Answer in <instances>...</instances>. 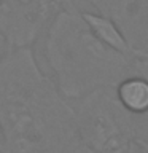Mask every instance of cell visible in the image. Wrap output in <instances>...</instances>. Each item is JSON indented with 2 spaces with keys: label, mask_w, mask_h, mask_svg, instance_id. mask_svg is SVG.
Listing matches in <instances>:
<instances>
[{
  "label": "cell",
  "mask_w": 148,
  "mask_h": 153,
  "mask_svg": "<svg viewBox=\"0 0 148 153\" xmlns=\"http://www.w3.org/2000/svg\"><path fill=\"white\" fill-rule=\"evenodd\" d=\"M0 134L5 153L59 152L78 139L72 104L29 46L0 59Z\"/></svg>",
  "instance_id": "cell-1"
},
{
  "label": "cell",
  "mask_w": 148,
  "mask_h": 153,
  "mask_svg": "<svg viewBox=\"0 0 148 153\" xmlns=\"http://www.w3.org/2000/svg\"><path fill=\"white\" fill-rule=\"evenodd\" d=\"M45 57L56 88L69 102L97 89L116 88L127 76H148V57L126 56L102 43L72 0L46 27Z\"/></svg>",
  "instance_id": "cell-2"
},
{
  "label": "cell",
  "mask_w": 148,
  "mask_h": 153,
  "mask_svg": "<svg viewBox=\"0 0 148 153\" xmlns=\"http://www.w3.org/2000/svg\"><path fill=\"white\" fill-rule=\"evenodd\" d=\"M70 104L80 140L95 153H126L134 137H143V118L124 110L115 88L97 89Z\"/></svg>",
  "instance_id": "cell-3"
},
{
  "label": "cell",
  "mask_w": 148,
  "mask_h": 153,
  "mask_svg": "<svg viewBox=\"0 0 148 153\" xmlns=\"http://www.w3.org/2000/svg\"><path fill=\"white\" fill-rule=\"evenodd\" d=\"M67 0H2L0 33L10 48H32Z\"/></svg>",
  "instance_id": "cell-4"
},
{
  "label": "cell",
  "mask_w": 148,
  "mask_h": 153,
  "mask_svg": "<svg viewBox=\"0 0 148 153\" xmlns=\"http://www.w3.org/2000/svg\"><path fill=\"white\" fill-rule=\"evenodd\" d=\"M110 18L121 29L129 43L148 53V0H84Z\"/></svg>",
  "instance_id": "cell-5"
},
{
  "label": "cell",
  "mask_w": 148,
  "mask_h": 153,
  "mask_svg": "<svg viewBox=\"0 0 148 153\" xmlns=\"http://www.w3.org/2000/svg\"><path fill=\"white\" fill-rule=\"evenodd\" d=\"M81 14H83V19L89 26L91 30H92L94 35L102 43L110 46L112 50L121 53V54H126V56L148 57V53L135 50V48L129 43V40L121 32V29H119L110 18L104 16V14H100V13H92V11H81Z\"/></svg>",
  "instance_id": "cell-6"
},
{
  "label": "cell",
  "mask_w": 148,
  "mask_h": 153,
  "mask_svg": "<svg viewBox=\"0 0 148 153\" xmlns=\"http://www.w3.org/2000/svg\"><path fill=\"white\" fill-rule=\"evenodd\" d=\"M115 94L119 104L134 117L143 118L148 115V76L132 75L116 85Z\"/></svg>",
  "instance_id": "cell-7"
},
{
  "label": "cell",
  "mask_w": 148,
  "mask_h": 153,
  "mask_svg": "<svg viewBox=\"0 0 148 153\" xmlns=\"http://www.w3.org/2000/svg\"><path fill=\"white\" fill-rule=\"evenodd\" d=\"M65 153H95V152L91 150L88 145H84V143L80 140V137H78L76 140H73L69 147H67Z\"/></svg>",
  "instance_id": "cell-8"
},
{
  "label": "cell",
  "mask_w": 148,
  "mask_h": 153,
  "mask_svg": "<svg viewBox=\"0 0 148 153\" xmlns=\"http://www.w3.org/2000/svg\"><path fill=\"white\" fill-rule=\"evenodd\" d=\"M11 50V48H10V45H8V42L5 40V37L2 35V33H0V59H2V57L7 54V53Z\"/></svg>",
  "instance_id": "cell-9"
},
{
  "label": "cell",
  "mask_w": 148,
  "mask_h": 153,
  "mask_svg": "<svg viewBox=\"0 0 148 153\" xmlns=\"http://www.w3.org/2000/svg\"><path fill=\"white\" fill-rule=\"evenodd\" d=\"M67 148H64V150H59V152H35V153H65Z\"/></svg>",
  "instance_id": "cell-10"
},
{
  "label": "cell",
  "mask_w": 148,
  "mask_h": 153,
  "mask_svg": "<svg viewBox=\"0 0 148 153\" xmlns=\"http://www.w3.org/2000/svg\"><path fill=\"white\" fill-rule=\"evenodd\" d=\"M0 152H5V148H3V139H2V134H0Z\"/></svg>",
  "instance_id": "cell-11"
},
{
  "label": "cell",
  "mask_w": 148,
  "mask_h": 153,
  "mask_svg": "<svg viewBox=\"0 0 148 153\" xmlns=\"http://www.w3.org/2000/svg\"><path fill=\"white\" fill-rule=\"evenodd\" d=\"M0 153H5V152H0Z\"/></svg>",
  "instance_id": "cell-12"
},
{
  "label": "cell",
  "mask_w": 148,
  "mask_h": 153,
  "mask_svg": "<svg viewBox=\"0 0 148 153\" xmlns=\"http://www.w3.org/2000/svg\"><path fill=\"white\" fill-rule=\"evenodd\" d=\"M0 2H2V0H0Z\"/></svg>",
  "instance_id": "cell-13"
}]
</instances>
